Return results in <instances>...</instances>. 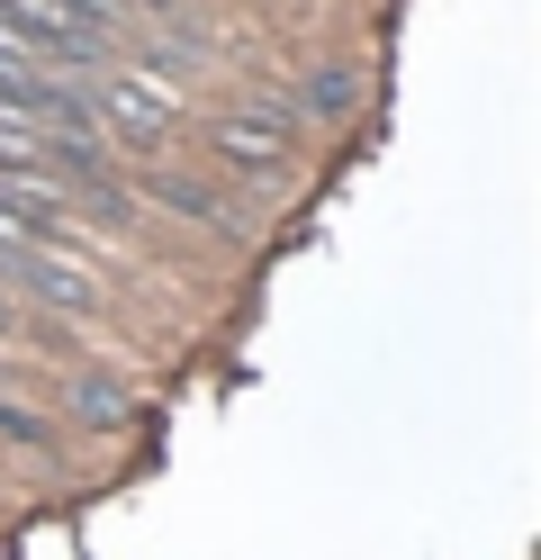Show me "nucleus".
<instances>
[{
	"label": "nucleus",
	"instance_id": "2",
	"mask_svg": "<svg viewBox=\"0 0 541 560\" xmlns=\"http://www.w3.org/2000/svg\"><path fill=\"white\" fill-rule=\"evenodd\" d=\"M0 37H10L19 55H36L46 73H63V82L91 73V63L108 55V37L72 10V0H0Z\"/></svg>",
	"mask_w": 541,
	"mask_h": 560
},
{
	"label": "nucleus",
	"instance_id": "1",
	"mask_svg": "<svg viewBox=\"0 0 541 560\" xmlns=\"http://www.w3.org/2000/svg\"><path fill=\"white\" fill-rule=\"evenodd\" d=\"M0 118L10 127H36V136H63V145H99V109H91V91L82 82H63L46 73L36 55H19L10 37H0Z\"/></svg>",
	"mask_w": 541,
	"mask_h": 560
},
{
	"label": "nucleus",
	"instance_id": "7",
	"mask_svg": "<svg viewBox=\"0 0 541 560\" xmlns=\"http://www.w3.org/2000/svg\"><path fill=\"white\" fill-rule=\"evenodd\" d=\"M72 407H82L99 434H108V425H127V389H118V380H99V371H82V380H72Z\"/></svg>",
	"mask_w": 541,
	"mask_h": 560
},
{
	"label": "nucleus",
	"instance_id": "5",
	"mask_svg": "<svg viewBox=\"0 0 541 560\" xmlns=\"http://www.w3.org/2000/svg\"><path fill=\"white\" fill-rule=\"evenodd\" d=\"M154 199L172 208V218H190L199 235H216V244H235V235H244V218H235V208L216 199L208 182H180V172H154Z\"/></svg>",
	"mask_w": 541,
	"mask_h": 560
},
{
	"label": "nucleus",
	"instance_id": "6",
	"mask_svg": "<svg viewBox=\"0 0 541 560\" xmlns=\"http://www.w3.org/2000/svg\"><path fill=\"white\" fill-rule=\"evenodd\" d=\"M298 109H316V118H352V109H361V73H352V63H325V73H307V82H298Z\"/></svg>",
	"mask_w": 541,
	"mask_h": 560
},
{
	"label": "nucleus",
	"instance_id": "3",
	"mask_svg": "<svg viewBox=\"0 0 541 560\" xmlns=\"http://www.w3.org/2000/svg\"><path fill=\"white\" fill-rule=\"evenodd\" d=\"M208 154L235 163V172H252V182H289V163H298V145H289V118H271V109L216 118V127H208Z\"/></svg>",
	"mask_w": 541,
	"mask_h": 560
},
{
	"label": "nucleus",
	"instance_id": "4",
	"mask_svg": "<svg viewBox=\"0 0 541 560\" xmlns=\"http://www.w3.org/2000/svg\"><path fill=\"white\" fill-rule=\"evenodd\" d=\"M91 109L118 127L127 145H163V136H172V118H180L172 100H163L154 82H136V73H127V82H108V91H91Z\"/></svg>",
	"mask_w": 541,
	"mask_h": 560
}]
</instances>
